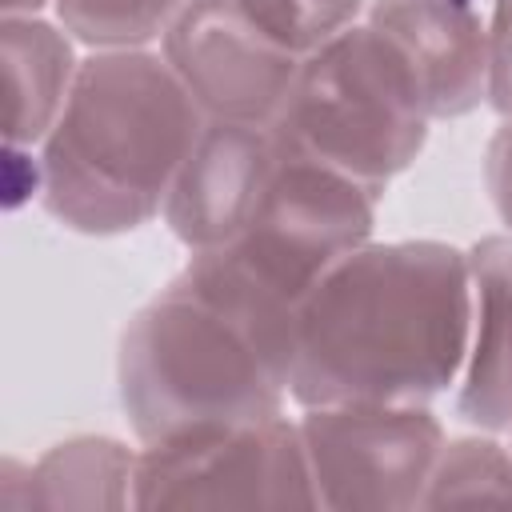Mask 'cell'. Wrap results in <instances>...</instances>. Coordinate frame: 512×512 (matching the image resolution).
Returning <instances> with one entry per match:
<instances>
[{"label": "cell", "mask_w": 512, "mask_h": 512, "mask_svg": "<svg viewBox=\"0 0 512 512\" xmlns=\"http://www.w3.org/2000/svg\"><path fill=\"white\" fill-rule=\"evenodd\" d=\"M180 4L184 0H60V12L72 28H80V36L132 40L148 36Z\"/></svg>", "instance_id": "cell-6"}, {"label": "cell", "mask_w": 512, "mask_h": 512, "mask_svg": "<svg viewBox=\"0 0 512 512\" xmlns=\"http://www.w3.org/2000/svg\"><path fill=\"white\" fill-rule=\"evenodd\" d=\"M172 32V56L188 84L228 120L280 112L296 80V52L268 36L236 0H196Z\"/></svg>", "instance_id": "cell-4"}, {"label": "cell", "mask_w": 512, "mask_h": 512, "mask_svg": "<svg viewBox=\"0 0 512 512\" xmlns=\"http://www.w3.org/2000/svg\"><path fill=\"white\" fill-rule=\"evenodd\" d=\"M492 176H496V196L504 204V212L512 216V128L500 136L496 156H492Z\"/></svg>", "instance_id": "cell-7"}, {"label": "cell", "mask_w": 512, "mask_h": 512, "mask_svg": "<svg viewBox=\"0 0 512 512\" xmlns=\"http://www.w3.org/2000/svg\"><path fill=\"white\" fill-rule=\"evenodd\" d=\"M48 152L52 208L80 228L140 220L196 144L188 104L156 60H100Z\"/></svg>", "instance_id": "cell-2"}, {"label": "cell", "mask_w": 512, "mask_h": 512, "mask_svg": "<svg viewBox=\"0 0 512 512\" xmlns=\"http://www.w3.org/2000/svg\"><path fill=\"white\" fill-rule=\"evenodd\" d=\"M184 180L176 188V232L196 244L232 240L252 216L260 192L276 172V152L248 120H224L208 136H196L184 156Z\"/></svg>", "instance_id": "cell-5"}, {"label": "cell", "mask_w": 512, "mask_h": 512, "mask_svg": "<svg viewBox=\"0 0 512 512\" xmlns=\"http://www.w3.org/2000/svg\"><path fill=\"white\" fill-rule=\"evenodd\" d=\"M420 84L384 32H344L296 72L280 144L352 180L380 176L420 144Z\"/></svg>", "instance_id": "cell-3"}, {"label": "cell", "mask_w": 512, "mask_h": 512, "mask_svg": "<svg viewBox=\"0 0 512 512\" xmlns=\"http://www.w3.org/2000/svg\"><path fill=\"white\" fill-rule=\"evenodd\" d=\"M464 344V268L444 248L344 256L296 312L304 400H416L444 388Z\"/></svg>", "instance_id": "cell-1"}]
</instances>
